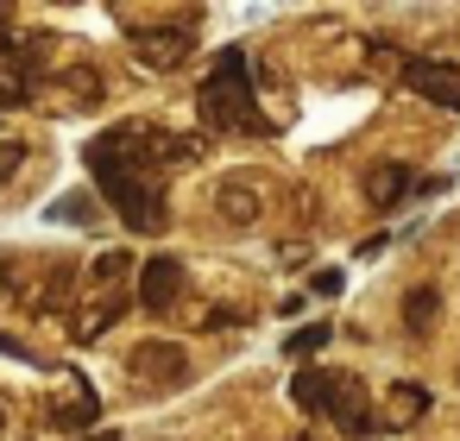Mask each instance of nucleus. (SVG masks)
I'll return each mask as SVG.
<instances>
[{"label": "nucleus", "instance_id": "f257e3e1", "mask_svg": "<svg viewBox=\"0 0 460 441\" xmlns=\"http://www.w3.org/2000/svg\"><path fill=\"white\" fill-rule=\"evenodd\" d=\"M146 127H114V133H102L95 146H83V164H89V177L102 183V196H108V208L133 227V234H152V227H164V202L152 196V183H146Z\"/></svg>", "mask_w": 460, "mask_h": 441}, {"label": "nucleus", "instance_id": "f03ea898", "mask_svg": "<svg viewBox=\"0 0 460 441\" xmlns=\"http://www.w3.org/2000/svg\"><path fill=\"white\" fill-rule=\"evenodd\" d=\"M196 108H202V127H215V133H246V127L271 133V127L259 120V101H252V64H246L240 45H227V51L215 57V76L202 83Z\"/></svg>", "mask_w": 460, "mask_h": 441}, {"label": "nucleus", "instance_id": "7ed1b4c3", "mask_svg": "<svg viewBox=\"0 0 460 441\" xmlns=\"http://www.w3.org/2000/svg\"><path fill=\"white\" fill-rule=\"evenodd\" d=\"M45 39H20L0 51V108H26L39 95V70H45Z\"/></svg>", "mask_w": 460, "mask_h": 441}, {"label": "nucleus", "instance_id": "20e7f679", "mask_svg": "<svg viewBox=\"0 0 460 441\" xmlns=\"http://www.w3.org/2000/svg\"><path fill=\"white\" fill-rule=\"evenodd\" d=\"M403 89L460 114V64H441V57H403Z\"/></svg>", "mask_w": 460, "mask_h": 441}, {"label": "nucleus", "instance_id": "39448f33", "mask_svg": "<svg viewBox=\"0 0 460 441\" xmlns=\"http://www.w3.org/2000/svg\"><path fill=\"white\" fill-rule=\"evenodd\" d=\"M328 416L347 428V435H366L372 428V403H366V384L353 372H328Z\"/></svg>", "mask_w": 460, "mask_h": 441}, {"label": "nucleus", "instance_id": "423d86ee", "mask_svg": "<svg viewBox=\"0 0 460 441\" xmlns=\"http://www.w3.org/2000/svg\"><path fill=\"white\" fill-rule=\"evenodd\" d=\"M133 378H152V384H183L190 378V353L177 340H146L133 353Z\"/></svg>", "mask_w": 460, "mask_h": 441}, {"label": "nucleus", "instance_id": "0eeeda50", "mask_svg": "<svg viewBox=\"0 0 460 441\" xmlns=\"http://www.w3.org/2000/svg\"><path fill=\"white\" fill-rule=\"evenodd\" d=\"M177 296H183V265L164 259V252L146 259V265H139V303H146V309H171Z\"/></svg>", "mask_w": 460, "mask_h": 441}, {"label": "nucleus", "instance_id": "6e6552de", "mask_svg": "<svg viewBox=\"0 0 460 441\" xmlns=\"http://www.w3.org/2000/svg\"><path fill=\"white\" fill-rule=\"evenodd\" d=\"M133 51H139L146 70H177L190 57V26H177V32H133Z\"/></svg>", "mask_w": 460, "mask_h": 441}, {"label": "nucleus", "instance_id": "1a4fd4ad", "mask_svg": "<svg viewBox=\"0 0 460 441\" xmlns=\"http://www.w3.org/2000/svg\"><path fill=\"white\" fill-rule=\"evenodd\" d=\"M410 190H416V177H410V164H397V158H385V164L366 171V202H372V208H397Z\"/></svg>", "mask_w": 460, "mask_h": 441}, {"label": "nucleus", "instance_id": "9d476101", "mask_svg": "<svg viewBox=\"0 0 460 441\" xmlns=\"http://www.w3.org/2000/svg\"><path fill=\"white\" fill-rule=\"evenodd\" d=\"M435 315H441V290H435V284H416V290L403 296V328H410V334H429Z\"/></svg>", "mask_w": 460, "mask_h": 441}, {"label": "nucleus", "instance_id": "9b49d317", "mask_svg": "<svg viewBox=\"0 0 460 441\" xmlns=\"http://www.w3.org/2000/svg\"><path fill=\"white\" fill-rule=\"evenodd\" d=\"M290 397H296V410H303V416H328V372L303 366V372L290 378Z\"/></svg>", "mask_w": 460, "mask_h": 441}, {"label": "nucleus", "instance_id": "f8f14e48", "mask_svg": "<svg viewBox=\"0 0 460 441\" xmlns=\"http://www.w3.org/2000/svg\"><path fill=\"white\" fill-rule=\"evenodd\" d=\"M120 315H127V296H108V303L95 296V303H89V309L76 315V340H95V334H108V328H114Z\"/></svg>", "mask_w": 460, "mask_h": 441}, {"label": "nucleus", "instance_id": "ddd939ff", "mask_svg": "<svg viewBox=\"0 0 460 441\" xmlns=\"http://www.w3.org/2000/svg\"><path fill=\"white\" fill-rule=\"evenodd\" d=\"M95 416H102V397H95V391H89V384H76V397H70V403H58V410H51V428H89V422H95Z\"/></svg>", "mask_w": 460, "mask_h": 441}, {"label": "nucleus", "instance_id": "4468645a", "mask_svg": "<svg viewBox=\"0 0 460 441\" xmlns=\"http://www.w3.org/2000/svg\"><path fill=\"white\" fill-rule=\"evenodd\" d=\"M215 208H221L227 221H252V215H259V190H246L240 177H227V183H221V202H215Z\"/></svg>", "mask_w": 460, "mask_h": 441}, {"label": "nucleus", "instance_id": "2eb2a0df", "mask_svg": "<svg viewBox=\"0 0 460 441\" xmlns=\"http://www.w3.org/2000/svg\"><path fill=\"white\" fill-rule=\"evenodd\" d=\"M322 347H328V322H309V328H296V334L284 340V353H290L296 366H303L309 353H322Z\"/></svg>", "mask_w": 460, "mask_h": 441}, {"label": "nucleus", "instance_id": "dca6fc26", "mask_svg": "<svg viewBox=\"0 0 460 441\" xmlns=\"http://www.w3.org/2000/svg\"><path fill=\"white\" fill-rule=\"evenodd\" d=\"M391 397H397V422H416V416L429 410V391H422V384H397Z\"/></svg>", "mask_w": 460, "mask_h": 441}, {"label": "nucleus", "instance_id": "f3484780", "mask_svg": "<svg viewBox=\"0 0 460 441\" xmlns=\"http://www.w3.org/2000/svg\"><path fill=\"white\" fill-rule=\"evenodd\" d=\"M26 164V139H0V177H13Z\"/></svg>", "mask_w": 460, "mask_h": 441}, {"label": "nucleus", "instance_id": "a211bd4d", "mask_svg": "<svg viewBox=\"0 0 460 441\" xmlns=\"http://www.w3.org/2000/svg\"><path fill=\"white\" fill-rule=\"evenodd\" d=\"M51 221H89V202L70 196V202H51Z\"/></svg>", "mask_w": 460, "mask_h": 441}, {"label": "nucleus", "instance_id": "6ab92c4d", "mask_svg": "<svg viewBox=\"0 0 460 441\" xmlns=\"http://www.w3.org/2000/svg\"><path fill=\"white\" fill-rule=\"evenodd\" d=\"M127 271V252H108V259H95V284H114Z\"/></svg>", "mask_w": 460, "mask_h": 441}, {"label": "nucleus", "instance_id": "aec40b11", "mask_svg": "<svg viewBox=\"0 0 460 441\" xmlns=\"http://www.w3.org/2000/svg\"><path fill=\"white\" fill-rule=\"evenodd\" d=\"M341 284H347V278H341L334 265H328V271H315V296H341Z\"/></svg>", "mask_w": 460, "mask_h": 441}, {"label": "nucleus", "instance_id": "412c9836", "mask_svg": "<svg viewBox=\"0 0 460 441\" xmlns=\"http://www.w3.org/2000/svg\"><path fill=\"white\" fill-rule=\"evenodd\" d=\"M0 51H7V7H0Z\"/></svg>", "mask_w": 460, "mask_h": 441}, {"label": "nucleus", "instance_id": "4be33fe9", "mask_svg": "<svg viewBox=\"0 0 460 441\" xmlns=\"http://www.w3.org/2000/svg\"><path fill=\"white\" fill-rule=\"evenodd\" d=\"M0 284H7V265H0Z\"/></svg>", "mask_w": 460, "mask_h": 441}]
</instances>
